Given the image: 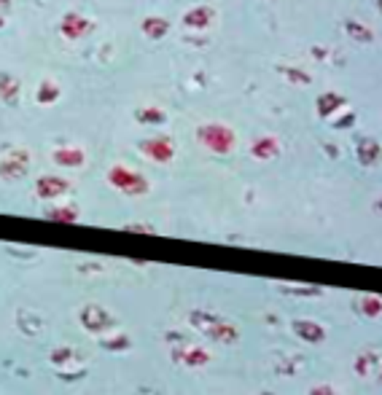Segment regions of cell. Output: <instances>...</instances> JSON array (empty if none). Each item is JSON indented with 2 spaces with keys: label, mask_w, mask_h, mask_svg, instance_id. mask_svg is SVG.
Wrapping results in <instances>:
<instances>
[{
  "label": "cell",
  "mask_w": 382,
  "mask_h": 395,
  "mask_svg": "<svg viewBox=\"0 0 382 395\" xmlns=\"http://www.w3.org/2000/svg\"><path fill=\"white\" fill-rule=\"evenodd\" d=\"M57 97H60V86L54 84V81H43L41 84V89H38V102L41 105H51Z\"/></svg>",
  "instance_id": "ffe728a7"
},
{
  "label": "cell",
  "mask_w": 382,
  "mask_h": 395,
  "mask_svg": "<svg viewBox=\"0 0 382 395\" xmlns=\"http://www.w3.org/2000/svg\"><path fill=\"white\" fill-rule=\"evenodd\" d=\"M143 33L151 41H159V38H164L170 33V22L161 19V16H148V19H143Z\"/></svg>",
  "instance_id": "2e32d148"
},
{
  "label": "cell",
  "mask_w": 382,
  "mask_h": 395,
  "mask_svg": "<svg viewBox=\"0 0 382 395\" xmlns=\"http://www.w3.org/2000/svg\"><path fill=\"white\" fill-rule=\"evenodd\" d=\"M358 162H361L364 167H374V164L380 162V143H377L374 137H364V140L358 143Z\"/></svg>",
  "instance_id": "7c38bea8"
},
{
  "label": "cell",
  "mask_w": 382,
  "mask_h": 395,
  "mask_svg": "<svg viewBox=\"0 0 382 395\" xmlns=\"http://www.w3.org/2000/svg\"><path fill=\"white\" fill-rule=\"evenodd\" d=\"M345 30H347V36L350 38H356V41H364V43H369L371 38V30L369 27H364L361 22H345Z\"/></svg>",
  "instance_id": "7402d4cb"
},
{
  "label": "cell",
  "mask_w": 382,
  "mask_h": 395,
  "mask_svg": "<svg viewBox=\"0 0 382 395\" xmlns=\"http://www.w3.org/2000/svg\"><path fill=\"white\" fill-rule=\"evenodd\" d=\"M140 151H143L151 162L167 164V162H173L175 145H173L170 137H151V140H143V143H140Z\"/></svg>",
  "instance_id": "8992f818"
},
{
  "label": "cell",
  "mask_w": 382,
  "mask_h": 395,
  "mask_svg": "<svg viewBox=\"0 0 382 395\" xmlns=\"http://www.w3.org/2000/svg\"><path fill=\"white\" fill-rule=\"evenodd\" d=\"M51 159L60 164V167H84V162H87V154L81 151V148H75V145H65V148H57Z\"/></svg>",
  "instance_id": "30bf717a"
},
{
  "label": "cell",
  "mask_w": 382,
  "mask_h": 395,
  "mask_svg": "<svg viewBox=\"0 0 382 395\" xmlns=\"http://www.w3.org/2000/svg\"><path fill=\"white\" fill-rule=\"evenodd\" d=\"M285 73H288V78H294V84H309L307 73L296 70V68H291V70H285Z\"/></svg>",
  "instance_id": "4316f807"
},
{
  "label": "cell",
  "mask_w": 382,
  "mask_h": 395,
  "mask_svg": "<svg viewBox=\"0 0 382 395\" xmlns=\"http://www.w3.org/2000/svg\"><path fill=\"white\" fill-rule=\"evenodd\" d=\"M345 105V100H342V95H334V92H326V95L318 97V116H323V119H329L331 113H336V110Z\"/></svg>",
  "instance_id": "ac0fdd59"
},
{
  "label": "cell",
  "mask_w": 382,
  "mask_h": 395,
  "mask_svg": "<svg viewBox=\"0 0 382 395\" xmlns=\"http://www.w3.org/2000/svg\"><path fill=\"white\" fill-rule=\"evenodd\" d=\"M213 16H216V11H213L210 6H197V9L186 11L184 24L186 27H194V30H205V27L213 22Z\"/></svg>",
  "instance_id": "4fadbf2b"
},
{
  "label": "cell",
  "mask_w": 382,
  "mask_h": 395,
  "mask_svg": "<svg viewBox=\"0 0 382 395\" xmlns=\"http://www.w3.org/2000/svg\"><path fill=\"white\" fill-rule=\"evenodd\" d=\"M191 323L197 325V331L208 334L210 339H216V342H221V344H235L237 339H240V331H237L235 325L223 323L221 317H216V315H210V312H194V315H191Z\"/></svg>",
  "instance_id": "7a4b0ae2"
},
{
  "label": "cell",
  "mask_w": 382,
  "mask_h": 395,
  "mask_svg": "<svg viewBox=\"0 0 382 395\" xmlns=\"http://www.w3.org/2000/svg\"><path fill=\"white\" fill-rule=\"evenodd\" d=\"M46 218L54 221V223H75L81 218V213H78L75 204H65V207H51V210H46Z\"/></svg>",
  "instance_id": "e0dca14e"
},
{
  "label": "cell",
  "mask_w": 382,
  "mask_h": 395,
  "mask_svg": "<svg viewBox=\"0 0 382 395\" xmlns=\"http://www.w3.org/2000/svg\"><path fill=\"white\" fill-rule=\"evenodd\" d=\"M9 3H11V0H0V6H9Z\"/></svg>",
  "instance_id": "f1b7e54d"
},
{
  "label": "cell",
  "mask_w": 382,
  "mask_h": 395,
  "mask_svg": "<svg viewBox=\"0 0 382 395\" xmlns=\"http://www.w3.org/2000/svg\"><path fill=\"white\" fill-rule=\"evenodd\" d=\"M135 119L140 121V124H161V121H164V110L140 108V110H135Z\"/></svg>",
  "instance_id": "44dd1931"
},
{
  "label": "cell",
  "mask_w": 382,
  "mask_h": 395,
  "mask_svg": "<svg viewBox=\"0 0 382 395\" xmlns=\"http://www.w3.org/2000/svg\"><path fill=\"white\" fill-rule=\"evenodd\" d=\"M124 231H132V234H156V228L148 226V223H127Z\"/></svg>",
  "instance_id": "cb8c5ba5"
},
{
  "label": "cell",
  "mask_w": 382,
  "mask_h": 395,
  "mask_svg": "<svg viewBox=\"0 0 382 395\" xmlns=\"http://www.w3.org/2000/svg\"><path fill=\"white\" fill-rule=\"evenodd\" d=\"M173 358L178 360V363L189 366V369H199V366L210 363V352L208 349H202V347H186L184 352H178V349H175Z\"/></svg>",
  "instance_id": "8fae6325"
},
{
  "label": "cell",
  "mask_w": 382,
  "mask_h": 395,
  "mask_svg": "<svg viewBox=\"0 0 382 395\" xmlns=\"http://www.w3.org/2000/svg\"><path fill=\"white\" fill-rule=\"evenodd\" d=\"M0 100L9 102V105H14L19 100V81L11 73H0Z\"/></svg>",
  "instance_id": "9a60e30c"
},
{
  "label": "cell",
  "mask_w": 382,
  "mask_h": 395,
  "mask_svg": "<svg viewBox=\"0 0 382 395\" xmlns=\"http://www.w3.org/2000/svg\"><path fill=\"white\" fill-rule=\"evenodd\" d=\"M250 154L256 156L259 162H270V159H275V156L280 154V143L275 137H259L256 143L250 145Z\"/></svg>",
  "instance_id": "5bb4252c"
},
{
  "label": "cell",
  "mask_w": 382,
  "mask_h": 395,
  "mask_svg": "<svg viewBox=\"0 0 382 395\" xmlns=\"http://www.w3.org/2000/svg\"><path fill=\"white\" fill-rule=\"evenodd\" d=\"M70 358H73V349L70 347H60L51 352V363H65V360H70Z\"/></svg>",
  "instance_id": "d4e9b609"
},
{
  "label": "cell",
  "mask_w": 382,
  "mask_h": 395,
  "mask_svg": "<svg viewBox=\"0 0 382 395\" xmlns=\"http://www.w3.org/2000/svg\"><path fill=\"white\" fill-rule=\"evenodd\" d=\"M108 183H111L116 191L127 194V196H143V194H148V180L140 175V172H135V169L124 167V164H113L111 169H108Z\"/></svg>",
  "instance_id": "3957f363"
},
{
  "label": "cell",
  "mask_w": 382,
  "mask_h": 395,
  "mask_svg": "<svg viewBox=\"0 0 382 395\" xmlns=\"http://www.w3.org/2000/svg\"><path fill=\"white\" fill-rule=\"evenodd\" d=\"M356 119V113H347L345 119H339V121H334V127H339V130H347L350 127V121Z\"/></svg>",
  "instance_id": "83f0119b"
},
{
  "label": "cell",
  "mask_w": 382,
  "mask_h": 395,
  "mask_svg": "<svg viewBox=\"0 0 382 395\" xmlns=\"http://www.w3.org/2000/svg\"><path fill=\"white\" fill-rule=\"evenodd\" d=\"M3 24H6V19H3V16H0V27H3Z\"/></svg>",
  "instance_id": "f546056e"
},
{
  "label": "cell",
  "mask_w": 382,
  "mask_h": 395,
  "mask_svg": "<svg viewBox=\"0 0 382 395\" xmlns=\"http://www.w3.org/2000/svg\"><path fill=\"white\" fill-rule=\"evenodd\" d=\"M60 30H62V36L65 38H70V41H78V38H84L92 30V22H89L84 14H65L62 16V24H60Z\"/></svg>",
  "instance_id": "ba28073f"
},
{
  "label": "cell",
  "mask_w": 382,
  "mask_h": 395,
  "mask_svg": "<svg viewBox=\"0 0 382 395\" xmlns=\"http://www.w3.org/2000/svg\"><path fill=\"white\" fill-rule=\"evenodd\" d=\"M197 140L208 151H213V154H218V156H226V154H232V148H235L237 143V137H235V132L229 130V127H223V124H202L197 130Z\"/></svg>",
  "instance_id": "6da1fadb"
},
{
  "label": "cell",
  "mask_w": 382,
  "mask_h": 395,
  "mask_svg": "<svg viewBox=\"0 0 382 395\" xmlns=\"http://www.w3.org/2000/svg\"><path fill=\"white\" fill-rule=\"evenodd\" d=\"M361 310L366 317H380L382 312V299L377 293H366V296H361Z\"/></svg>",
  "instance_id": "d6986e66"
},
{
  "label": "cell",
  "mask_w": 382,
  "mask_h": 395,
  "mask_svg": "<svg viewBox=\"0 0 382 395\" xmlns=\"http://www.w3.org/2000/svg\"><path fill=\"white\" fill-rule=\"evenodd\" d=\"M309 395H339L334 390L331 384H315V387H309Z\"/></svg>",
  "instance_id": "484cf974"
},
{
  "label": "cell",
  "mask_w": 382,
  "mask_h": 395,
  "mask_svg": "<svg viewBox=\"0 0 382 395\" xmlns=\"http://www.w3.org/2000/svg\"><path fill=\"white\" fill-rule=\"evenodd\" d=\"M294 328V334L302 339V342H307V344H321L323 339H326V328L321 323H315V320H309V317H299L291 323Z\"/></svg>",
  "instance_id": "9c48e42d"
},
{
  "label": "cell",
  "mask_w": 382,
  "mask_h": 395,
  "mask_svg": "<svg viewBox=\"0 0 382 395\" xmlns=\"http://www.w3.org/2000/svg\"><path fill=\"white\" fill-rule=\"evenodd\" d=\"M30 169V154L27 151H11L0 162V178L3 180H19Z\"/></svg>",
  "instance_id": "5b68a950"
},
{
  "label": "cell",
  "mask_w": 382,
  "mask_h": 395,
  "mask_svg": "<svg viewBox=\"0 0 382 395\" xmlns=\"http://www.w3.org/2000/svg\"><path fill=\"white\" fill-rule=\"evenodd\" d=\"M70 191V183L57 175H41L36 180V194L41 199H60L62 194Z\"/></svg>",
  "instance_id": "52a82bcc"
},
{
  "label": "cell",
  "mask_w": 382,
  "mask_h": 395,
  "mask_svg": "<svg viewBox=\"0 0 382 395\" xmlns=\"http://www.w3.org/2000/svg\"><path fill=\"white\" fill-rule=\"evenodd\" d=\"M81 325L87 328L89 334H102V331H119L116 328V317L105 310L102 304H87L81 310Z\"/></svg>",
  "instance_id": "277c9868"
},
{
  "label": "cell",
  "mask_w": 382,
  "mask_h": 395,
  "mask_svg": "<svg viewBox=\"0 0 382 395\" xmlns=\"http://www.w3.org/2000/svg\"><path fill=\"white\" fill-rule=\"evenodd\" d=\"M102 347L113 349V352L127 349V347H129V336H127V334H116V336H111V339H102Z\"/></svg>",
  "instance_id": "603a6c76"
}]
</instances>
